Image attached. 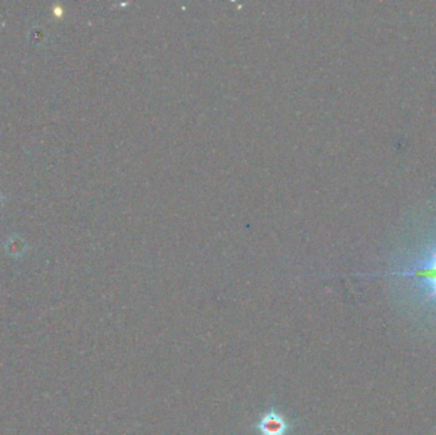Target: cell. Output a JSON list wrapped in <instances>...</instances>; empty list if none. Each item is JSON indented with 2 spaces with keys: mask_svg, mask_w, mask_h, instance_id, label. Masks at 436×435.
Returning <instances> with one entry per match:
<instances>
[{
  "mask_svg": "<svg viewBox=\"0 0 436 435\" xmlns=\"http://www.w3.org/2000/svg\"><path fill=\"white\" fill-rule=\"evenodd\" d=\"M255 427L259 435H288L293 430L288 419L276 409L262 414Z\"/></svg>",
  "mask_w": 436,
  "mask_h": 435,
  "instance_id": "2",
  "label": "cell"
},
{
  "mask_svg": "<svg viewBox=\"0 0 436 435\" xmlns=\"http://www.w3.org/2000/svg\"><path fill=\"white\" fill-rule=\"evenodd\" d=\"M388 274L412 278V281H416L425 290L428 300L436 301V247H431L426 254L421 256L411 266Z\"/></svg>",
  "mask_w": 436,
  "mask_h": 435,
  "instance_id": "1",
  "label": "cell"
},
{
  "mask_svg": "<svg viewBox=\"0 0 436 435\" xmlns=\"http://www.w3.org/2000/svg\"><path fill=\"white\" fill-rule=\"evenodd\" d=\"M4 199H6V197L3 194H0V202L4 201Z\"/></svg>",
  "mask_w": 436,
  "mask_h": 435,
  "instance_id": "4",
  "label": "cell"
},
{
  "mask_svg": "<svg viewBox=\"0 0 436 435\" xmlns=\"http://www.w3.org/2000/svg\"><path fill=\"white\" fill-rule=\"evenodd\" d=\"M6 251L12 257H22L24 253L28 250L27 242L19 235H12L7 239V242L4 244Z\"/></svg>",
  "mask_w": 436,
  "mask_h": 435,
  "instance_id": "3",
  "label": "cell"
}]
</instances>
